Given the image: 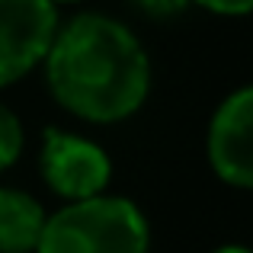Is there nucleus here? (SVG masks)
Wrapping results in <instances>:
<instances>
[{
    "label": "nucleus",
    "instance_id": "f257e3e1",
    "mask_svg": "<svg viewBox=\"0 0 253 253\" xmlns=\"http://www.w3.org/2000/svg\"><path fill=\"white\" fill-rule=\"evenodd\" d=\"M45 81L71 116L109 125L144 106L151 61L119 19L81 13L68 26H58L45 55Z\"/></svg>",
    "mask_w": 253,
    "mask_h": 253
},
{
    "label": "nucleus",
    "instance_id": "20e7f679",
    "mask_svg": "<svg viewBox=\"0 0 253 253\" xmlns=\"http://www.w3.org/2000/svg\"><path fill=\"white\" fill-rule=\"evenodd\" d=\"M39 170H42V179L48 183V189H55L68 202L99 196L112 176L109 154L99 144L61 128L45 131Z\"/></svg>",
    "mask_w": 253,
    "mask_h": 253
},
{
    "label": "nucleus",
    "instance_id": "39448f33",
    "mask_svg": "<svg viewBox=\"0 0 253 253\" xmlns=\"http://www.w3.org/2000/svg\"><path fill=\"white\" fill-rule=\"evenodd\" d=\"M209 161L218 179L247 189L253 183V90L241 86L231 93L209 128Z\"/></svg>",
    "mask_w": 253,
    "mask_h": 253
},
{
    "label": "nucleus",
    "instance_id": "9d476101",
    "mask_svg": "<svg viewBox=\"0 0 253 253\" xmlns=\"http://www.w3.org/2000/svg\"><path fill=\"white\" fill-rule=\"evenodd\" d=\"M215 253H250L247 247H241V244H228V247H218Z\"/></svg>",
    "mask_w": 253,
    "mask_h": 253
},
{
    "label": "nucleus",
    "instance_id": "0eeeda50",
    "mask_svg": "<svg viewBox=\"0 0 253 253\" xmlns=\"http://www.w3.org/2000/svg\"><path fill=\"white\" fill-rule=\"evenodd\" d=\"M19 154H23V122L10 106L0 103V170L13 167Z\"/></svg>",
    "mask_w": 253,
    "mask_h": 253
},
{
    "label": "nucleus",
    "instance_id": "423d86ee",
    "mask_svg": "<svg viewBox=\"0 0 253 253\" xmlns=\"http://www.w3.org/2000/svg\"><path fill=\"white\" fill-rule=\"evenodd\" d=\"M45 209L19 189H0V253H36Z\"/></svg>",
    "mask_w": 253,
    "mask_h": 253
},
{
    "label": "nucleus",
    "instance_id": "1a4fd4ad",
    "mask_svg": "<svg viewBox=\"0 0 253 253\" xmlns=\"http://www.w3.org/2000/svg\"><path fill=\"white\" fill-rule=\"evenodd\" d=\"M192 3H202L205 10L221 13V16H244L253 0H192Z\"/></svg>",
    "mask_w": 253,
    "mask_h": 253
},
{
    "label": "nucleus",
    "instance_id": "f03ea898",
    "mask_svg": "<svg viewBox=\"0 0 253 253\" xmlns=\"http://www.w3.org/2000/svg\"><path fill=\"white\" fill-rule=\"evenodd\" d=\"M141 209L119 196H90L45 218L36 253H148Z\"/></svg>",
    "mask_w": 253,
    "mask_h": 253
},
{
    "label": "nucleus",
    "instance_id": "6e6552de",
    "mask_svg": "<svg viewBox=\"0 0 253 253\" xmlns=\"http://www.w3.org/2000/svg\"><path fill=\"white\" fill-rule=\"evenodd\" d=\"M144 16H154V19H167V16H176L183 13L192 0H131Z\"/></svg>",
    "mask_w": 253,
    "mask_h": 253
},
{
    "label": "nucleus",
    "instance_id": "7ed1b4c3",
    "mask_svg": "<svg viewBox=\"0 0 253 253\" xmlns=\"http://www.w3.org/2000/svg\"><path fill=\"white\" fill-rule=\"evenodd\" d=\"M55 32L58 10L51 0H0V86L42 64Z\"/></svg>",
    "mask_w": 253,
    "mask_h": 253
},
{
    "label": "nucleus",
    "instance_id": "9b49d317",
    "mask_svg": "<svg viewBox=\"0 0 253 253\" xmlns=\"http://www.w3.org/2000/svg\"><path fill=\"white\" fill-rule=\"evenodd\" d=\"M51 3H74V0H51Z\"/></svg>",
    "mask_w": 253,
    "mask_h": 253
}]
</instances>
